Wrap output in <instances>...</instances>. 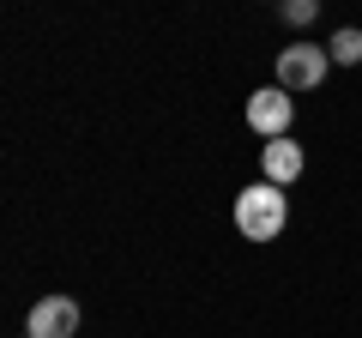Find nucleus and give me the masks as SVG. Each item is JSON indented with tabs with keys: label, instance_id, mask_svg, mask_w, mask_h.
I'll return each mask as SVG.
<instances>
[{
	"label": "nucleus",
	"instance_id": "obj_6",
	"mask_svg": "<svg viewBox=\"0 0 362 338\" xmlns=\"http://www.w3.org/2000/svg\"><path fill=\"white\" fill-rule=\"evenodd\" d=\"M326 54H332V66H356V61H362V30H356V25L332 30V42H326Z\"/></svg>",
	"mask_w": 362,
	"mask_h": 338
},
{
	"label": "nucleus",
	"instance_id": "obj_8",
	"mask_svg": "<svg viewBox=\"0 0 362 338\" xmlns=\"http://www.w3.org/2000/svg\"><path fill=\"white\" fill-rule=\"evenodd\" d=\"M25 338H30V332H25Z\"/></svg>",
	"mask_w": 362,
	"mask_h": 338
},
{
	"label": "nucleus",
	"instance_id": "obj_4",
	"mask_svg": "<svg viewBox=\"0 0 362 338\" xmlns=\"http://www.w3.org/2000/svg\"><path fill=\"white\" fill-rule=\"evenodd\" d=\"M25 332L30 338H73L78 332V302L73 296H42L37 308H30Z\"/></svg>",
	"mask_w": 362,
	"mask_h": 338
},
{
	"label": "nucleus",
	"instance_id": "obj_1",
	"mask_svg": "<svg viewBox=\"0 0 362 338\" xmlns=\"http://www.w3.org/2000/svg\"><path fill=\"white\" fill-rule=\"evenodd\" d=\"M284 223H290L284 187L259 182V187H242V194H235V230H242L247 242H278V235H284Z\"/></svg>",
	"mask_w": 362,
	"mask_h": 338
},
{
	"label": "nucleus",
	"instance_id": "obj_5",
	"mask_svg": "<svg viewBox=\"0 0 362 338\" xmlns=\"http://www.w3.org/2000/svg\"><path fill=\"white\" fill-rule=\"evenodd\" d=\"M259 169H266V182H272V187H290V182L302 175V145L272 139L266 151H259Z\"/></svg>",
	"mask_w": 362,
	"mask_h": 338
},
{
	"label": "nucleus",
	"instance_id": "obj_2",
	"mask_svg": "<svg viewBox=\"0 0 362 338\" xmlns=\"http://www.w3.org/2000/svg\"><path fill=\"white\" fill-rule=\"evenodd\" d=\"M326 66H332L326 49L290 42V49H278V85H284V91H314V85H326Z\"/></svg>",
	"mask_w": 362,
	"mask_h": 338
},
{
	"label": "nucleus",
	"instance_id": "obj_7",
	"mask_svg": "<svg viewBox=\"0 0 362 338\" xmlns=\"http://www.w3.org/2000/svg\"><path fill=\"white\" fill-rule=\"evenodd\" d=\"M278 13H284V25H314V13H320V0H278Z\"/></svg>",
	"mask_w": 362,
	"mask_h": 338
},
{
	"label": "nucleus",
	"instance_id": "obj_3",
	"mask_svg": "<svg viewBox=\"0 0 362 338\" xmlns=\"http://www.w3.org/2000/svg\"><path fill=\"white\" fill-rule=\"evenodd\" d=\"M290 115H296V103H290L284 85H266V91L247 97V127L266 133V139H284V133H290Z\"/></svg>",
	"mask_w": 362,
	"mask_h": 338
}]
</instances>
